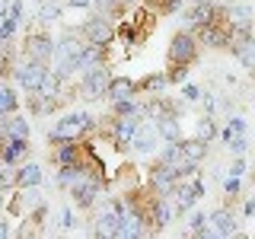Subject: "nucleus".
I'll use <instances>...</instances> for the list:
<instances>
[{
    "label": "nucleus",
    "mask_w": 255,
    "mask_h": 239,
    "mask_svg": "<svg viewBox=\"0 0 255 239\" xmlns=\"http://www.w3.org/2000/svg\"><path fill=\"white\" fill-rule=\"evenodd\" d=\"M156 121V131H159V137L163 140H182V118H179V112H163L159 118H153Z\"/></svg>",
    "instance_id": "obj_16"
},
{
    "label": "nucleus",
    "mask_w": 255,
    "mask_h": 239,
    "mask_svg": "<svg viewBox=\"0 0 255 239\" xmlns=\"http://www.w3.org/2000/svg\"><path fill=\"white\" fill-rule=\"evenodd\" d=\"M207 217H211V233H214V236H239V230H236V214L230 211L227 204H220L217 211H211Z\"/></svg>",
    "instance_id": "obj_14"
},
{
    "label": "nucleus",
    "mask_w": 255,
    "mask_h": 239,
    "mask_svg": "<svg viewBox=\"0 0 255 239\" xmlns=\"http://www.w3.org/2000/svg\"><path fill=\"white\" fill-rule=\"evenodd\" d=\"M179 182H182V172H179V166H172V163L153 159V166L147 169V185L163 198H172L175 188H179Z\"/></svg>",
    "instance_id": "obj_7"
},
{
    "label": "nucleus",
    "mask_w": 255,
    "mask_h": 239,
    "mask_svg": "<svg viewBox=\"0 0 255 239\" xmlns=\"http://www.w3.org/2000/svg\"><path fill=\"white\" fill-rule=\"evenodd\" d=\"M0 188H3V191L19 188V163H6V159H0Z\"/></svg>",
    "instance_id": "obj_26"
},
{
    "label": "nucleus",
    "mask_w": 255,
    "mask_h": 239,
    "mask_svg": "<svg viewBox=\"0 0 255 239\" xmlns=\"http://www.w3.org/2000/svg\"><path fill=\"white\" fill-rule=\"evenodd\" d=\"M143 3H147V6H153V10H156V3H159V0H143Z\"/></svg>",
    "instance_id": "obj_44"
},
{
    "label": "nucleus",
    "mask_w": 255,
    "mask_h": 239,
    "mask_svg": "<svg viewBox=\"0 0 255 239\" xmlns=\"http://www.w3.org/2000/svg\"><path fill=\"white\" fill-rule=\"evenodd\" d=\"M227 150H230L233 156H243L246 150H249V137H236V140H230V143H227Z\"/></svg>",
    "instance_id": "obj_36"
},
{
    "label": "nucleus",
    "mask_w": 255,
    "mask_h": 239,
    "mask_svg": "<svg viewBox=\"0 0 255 239\" xmlns=\"http://www.w3.org/2000/svg\"><path fill=\"white\" fill-rule=\"evenodd\" d=\"M3 207H6V191L0 188V211H3Z\"/></svg>",
    "instance_id": "obj_43"
},
{
    "label": "nucleus",
    "mask_w": 255,
    "mask_h": 239,
    "mask_svg": "<svg viewBox=\"0 0 255 239\" xmlns=\"http://www.w3.org/2000/svg\"><path fill=\"white\" fill-rule=\"evenodd\" d=\"M61 10H64V0H42V3H38V26H51V22H58L61 19Z\"/></svg>",
    "instance_id": "obj_24"
},
{
    "label": "nucleus",
    "mask_w": 255,
    "mask_h": 239,
    "mask_svg": "<svg viewBox=\"0 0 255 239\" xmlns=\"http://www.w3.org/2000/svg\"><path fill=\"white\" fill-rule=\"evenodd\" d=\"M70 195V201L77 204V211H93L96 204H99V198L106 195V179H99V175H93V172H80V179H77V185L67 191Z\"/></svg>",
    "instance_id": "obj_4"
},
{
    "label": "nucleus",
    "mask_w": 255,
    "mask_h": 239,
    "mask_svg": "<svg viewBox=\"0 0 255 239\" xmlns=\"http://www.w3.org/2000/svg\"><path fill=\"white\" fill-rule=\"evenodd\" d=\"M243 214H246V217H252V214H255V198H249V201H246V207H243Z\"/></svg>",
    "instance_id": "obj_40"
},
{
    "label": "nucleus",
    "mask_w": 255,
    "mask_h": 239,
    "mask_svg": "<svg viewBox=\"0 0 255 239\" xmlns=\"http://www.w3.org/2000/svg\"><path fill=\"white\" fill-rule=\"evenodd\" d=\"M223 195H227V201H233L239 195V175H227L223 179Z\"/></svg>",
    "instance_id": "obj_33"
},
{
    "label": "nucleus",
    "mask_w": 255,
    "mask_h": 239,
    "mask_svg": "<svg viewBox=\"0 0 255 239\" xmlns=\"http://www.w3.org/2000/svg\"><path fill=\"white\" fill-rule=\"evenodd\" d=\"M195 137H201L211 143L214 137H220V131H217V124H214V115H201L198 118V124H195Z\"/></svg>",
    "instance_id": "obj_29"
},
{
    "label": "nucleus",
    "mask_w": 255,
    "mask_h": 239,
    "mask_svg": "<svg viewBox=\"0 0 255 239\" xmlns=\"http://www.w3.org/2000/svg\"><path fill=\"white\" fill-rule=\"evenodd\" d=\"M166 77H169L172 86L185 83V80H188V64H169V67H166Z\"/></svg>",
    "instance_id": "obj_31"
},
{
    "label": "nucleus",
    "mask_w": 255,
    "mask_h": 239,
    "mask_svg": "<svg viewBox=\"0 0 255 239\" xmlns=\"http://www.w3.org/2000/svg\"><path fill=\"white\" fill-rule=\"evenodd\" d=\"M207 159V140L201 137H182V163H191V166H201Z\"/></svg>",
    "instance_id": "obj_18"
},
{
    "label": "nucleus",
    "mask_w": 255,
    "mask_h": 239,
    "mask_svg": "<svg viewBox=\"0 0 255 239\" xmlns=\"http://www.w3.org/2000/svg\"><path fill=\"white\" fill-rule=\"evenodd\" d=\"M227 22H230V29H252L249 3H227Z\"/></svg>",
    "instance_id": "obj_22"
},
{
    "label": "nucleus",
    "mask_w": 255,
    "mask_h": 239,
    "mask_svg": "<svg viewBox=\"0 0 255 239\" xmlns=\"http://www.w3.org/2000/svg\"><path fill=\"white\" fill-rule=\"evenodd\" d=\"M156 140H163L159 131H156V121H153V118H143L140 127H137V134H134V140H131V150H134V153L150 156V153H156V147H159Z\"/></svg>",
    "instance_id": "obj_13"
},
{
    "label": "nucleus",
    "mask_w": 255,
    "mask_h": 239,
    "mask_svg": "<svg viewBox=\"0 0 255 239\" xmlns=\"http://www.w3.org/2000/svg\"><path fill=\"white\" fill-rule=\"evenodd\" d=\"M201 90H198V86L195 83H185V86H182V102H201Z\"/></svg>",
    "instance_id": "obj_34"
},
{
    "label": "nucleus",
    "mask_w": 255,
    "mask_h": 239,
    "mask_svg": "<svg viewBox=\"0 0 255 239\" xmlns=\"http://www.w3.org/2000/svg\"><path fill=\"white\" fill-rule=\"evenodd\" d=\"M58 223H61V230H74V227H77V217H74V211H70V207H61V214H58Z\"/></svg>",
    "instance_id": "obj_35"
},
{
    "label": "nucleus",
    "mask_w": 255,
    "mask_h": 239,
    "mask_svg": "<svg viewBox=\"0 0 255 239\" xmlns=\"http://www.w3.org/2000/svg\"><path fill=\"white\" fill-rule=\"evenodd\" d=\"M140 3L143 0H118V10H122V16H125V13H131L134 6H140Z\"/></svg>",
    "instance_id": "obj_38"
},
{
    "label": "nucleus",
    "mask_w": 255,
    "mask_h": 239,
    "mask_svg": "<svg viewBox=\"0 0 255 239\" xmlns=\"http://www.w3.org/2000/svg\"><path fill=\"white\" fill-rule=\"evenodd\" d=\"M6 236H10V223L0 217V239H6Z\"/></svg>",
    "instance_id": "obj_41"
},
{
    "label": "nucleus",
    "mask_w": 255,
    "mask_h": 239,
    "mask_svg": "<svg viewBox=\"0 0 255 239\" xmlns=\"http://www.w3.org/2000/svg\"><path fill=\"white\" fill-rule=\"evenodd\" d=\"M109 83H112V70L109 64L99 70H90V74L80 77V86H77V96L83 102H99V99H109Z\"/></svg>",
    "instance_id": "obj_9"
},
{
    "label": "nucleus",
    "mask_w": 255,
    "mask_h": 239,
    "mask_svg": "<svg viewBox=\"0 0 255 239\" xmlns=\"http://www.w3.org/2000/svg\"><path fill=\"white\" fill-rule=\"evenodd\" d=\"M54 54H58V38H54L45 26H35L32 32H26V38H22V58L54 64Z\"/></svg>",
    "instance_id": "obj_3"
},
{
    "label": "nucleus",
    "mask_w": 255,
    "mask_h": 239,
    "mask_svg": "<svg viewBox=\"0 0 255 239\" xmlns=\"http://www.w3.org/2000/svg\"><path fill=\"white\" fill-rule=\"evenodd\" d=\"M19 26H22V3L13 0L10 10H6V16H3V22H0V42H13Z\"/></svg>",
    "instance_id": "obj_17"
},
{
    "label": "nucleus",
    "mask_w": 255,
    "mask_h": 239,
    "mask_svg": "<svg viewBox=\"0 0 255 239\" xmlns=\"http://www.w3.org/2000/svg\"><path fill=\"white\" fill-rule=\"evenodd\" d=\"M246 172V159L243 156H236L233 163H230V175H243Z\"/></svg>",
    "instance_id": "obj_37"
},
{
    "label": "nucleus",
    "mask_w": 255,
    "mask_h": 239,
    "mask_svg": "<svg viewBox=\"0 0 255 239\" xmlns=\"http://www.w3.org/2000/svg\"><path fill=\"white\" fill-rule=\"evenodd\" d=\"M99 131V118L90 112H67L64 118H58V124L48 134V143H61V140H90V134Z\"/></svg>",
    "instance_id": "obj_1"
},
{
    "label": "nucleus",
    "mask_w": 255,
    "mask_h": 239,
    "mask_svg": "<svg viewBox=\"0 0 255 239\" xmlns=\"http://www.w3.org/2000/svg\"><path fill=\"white\" fill-rule=\"evenodd\" d=\"M137 93H140L137 80H131V77H112V83H109V102H115V99H134Z\"/></svg>",
    "instance_id": "obj_19"
},
{
    "label": "nucleus",
    "mask_w": 255,
    "mask_h": 239,
    "mask_svg": "<svg viewBox=\"0 0 255 239\" xmlns=\"http://www.w3.org/2000/svg\"><path fill=\"white\" fill-rule=\"evenodd\" d=\"M10 3H13V0H0V22H3V16H6V10H10Z\"/></svg>",
    "instance_id": "obj_42"
},
{
    "label": "nucleus",
    "mask_w": 255,
    "mask_h": 239,
    "mask_svg": "<svg viewBox=\"0 0 255 239\" xmlns=\"http://www.w3.org/2000/svg\"><path fill=\"white\" fill-rule=\"evenodd\" d=\"M195 38H198L204 48H214V51H230V22H227V10H223L220 19L198 26V29H195Z\"/></svg>",
    "instance_id": "obj_11"
},
{
    "label": "nucleus",
    "mask_w": 255,
    "mask_h": 239,
    "mask_svg": "<svg viewBox=\"0 0 255 239\" xmlns=\"http://www.w3.org/2000/svg\"><path fill=\"white\" fill-rule=\"evenodd\" d=\"M236 137H246V118H239V115H233L227 124H223V131H220V140L223 143H230V140H236Z\"/></svg>",
    "instance_id": "obj_28"
},
{
    "label": "nucleus",
    "mask_w": 255,
    "mask_h": 239,
    "mask_svg": "<svg viewBox=\"0 0 255 239\" xmlns=\"http://www.w3.org/2000/svg\"><path fill=\"white\" fill-rule=\"evenodd\" d=\"M26 156H29V140L0 137V159H6V163H22Z\"/></svg>",
    "instance_id": "obj_20"
},
{
    "label": "nucleus",
    "mask_w": 255,
    "mask_h": 239,
    "mask_svg": "<svg viewBox=\"0 0 255 239\" xmlns=\"http://www.w3.org/2000/svg\"><path fill=\"white\" fill-rule=\"evenodd\" d=\"M45 74H48V64L32 61V58H19V64L13 67V77H10V80L29 96V93H38V86H42Z\"/></svg>",
    "instance_id": "obj_10"
},
{
    "label": "nucleus",
    "mask_w": 255,
    "mask_h": 239,
    "mask_svg": "<svg viewBox=\"0 0 255 239\" xmlns=\"http://www.w3.org/2000/svg\"><path fill=\"white\" fill-rule=\"evenodd\" d=\"M80 32H83V38L90 45H102V48H109V45H115L118 42V26H115V19L106 13H96L90 16V19L80 26Z\"/></svg>",
    "instance_id": "obj_8"
},
{
    "label": "nucleus",
    "mask_w": 255,
    "mask_h": 239,
    "mask_svg": "<svg viewBox=\"0 0 255 239\" xmlns=\"http://www.w3.org/2000/svg\"><path fill=\"white\" fill-rule=\"evenodd\" d=\"M106 51L109 48H102V45H90L86 42V48H83V54L77 58V74L83 77V74H90V70H99V67H106Z\"/></svg>",
    "instance_id": "obj_15"
},
{
    "label": "nucleus",
    "mask_w": 255,
    "mask_h": 239,
    "mask_svg": "<svg viewBox=\"0 0 255 239\" xmlns=\"http://www.w3.org/2000/svg\"><path fill=\"white\" fill-rule=\"evenodd\" d=\"M19 86L16 83H6V80H0V118L3 115H13V112H19Z\"/></svg>",
    "instance_id": "obj_21"
},
{
    "label": "nucleus",
    "mask_w": 255,
    "mask_h": 239,
    "mask_svg": "<svg viewBox=\"0 0 255 239\" xmlns=\"http://www.w3.org/2000/svg\"><path fill=\"white\" fill-rule=\"evenodd\" d=\"M233 58H236L239 64H243V67L249 70V74H252V70H255V35H252V38H249V42H246L243 48H236V51H233Z\"/></svg>",
    "instance_id": "obj_30"
},
{
    "label": "nucleus",
    "mask_w": 255,
    "mask_h": 239,
    "mask_svg": "<svg viewBox=\"0 0 255 239\" xmlns=\"http://www.w3.org/2000/svg\"><path fill=\"white\" fill-rule=\"evenodd\" d=\"M140 121H143V115H137V112H134V115H115V112H112V115H106V121H99V131L112 147L125 150V147H131Z\"/></svg>",
    "instance_id": "obj_2"
},
{
    "label": "nucleus",
    "mask_w": 255,
    "mask_h": 239,
    "mask_svg": "<svg viewBox=\"0 0 255 239\" xmlns=\"http://www.w3.org/2000/svg\"><path fill=\"white\" fill-rule=\"evenodd\" d=\"M188 236H211V217L204 211L188 214Z\"/></svg>",
    "instance_id": "obj_27"
},
{
    "label": "nucleus",
    "mask_w": 255,
    "mask_h": 239,
    "mask_svg": "<svg viewBox=\"0 0 255 239\" xmlns=\"http://www.w3.org/2000/svg\"><path fill=\"white\" fill-rule=\"evenodd\" d=\"M201 58V42L195 38V32L182 29L169 38V48H166V64H195Z\"/></svg>",
    "instance_id": "obj_6"
},
{
    "label": "nucleus",
    "mask_w": 255,
    "mask_h": 239,
    "mask_svg": "<svg viewBox=\"0 0 255 239\" xmlns=\"http://www.w3.org/2000/svg\"><path fill=\"white\" fill-rule=\"evenodd\" d=\"M125 220V198H106L93 217V236H115Z\"/></svg>",
    "instance_id": "obj_5"
},
{
    "label": "nucleus",
    "mask_w": 255,
    "mask_h": 239,
    "mask_svg": "<svg viewBox=\"0 0 255 239\" xmlns=\"http://www.w3.org/2000/svg\"><path fill=\"white\" fill-rule=\"evenodd\" d=\"M42 182H45V172L38 163H19V188L42 185Z\"/></svg>",
    "instance_id": "obj_25"
},
{
    "label": "nucleus",
    "mask_w": 255,
    "mask_h": 239,
    "mask_svg": "<svg viewBox=\"0 0 255 239\" xmlns=\"http://www.w3.org/2000/svg\"><path fill=\"white\" fill-rule=\"evenodd\" d=\"M64 6H70V10H86V6H93V0H64Z\"/></svg>",
    "instance_id": "obj_39"
},
{
    "label": "nucleus",
    "mask_w": 255,
    "mask_h": 239,
    "mask_svg": "<svg viewBox=\"0 0 255 239\" xmlns=\"http://www.w3.org/2000/svg\"><path fill=\"white\" fill-rule=\"evenodd\" d=\"M137 86H140V93L143 96H166V90H169V77L166 74H147L143 80H137Z\"/></svg>",
    "instance_id": "obj_23"
},
{
    "label": "nucleus",
    "mask_w": 255,
    "mask_h": 239,
    "mask_svg": "<svg viewBox=\"0 0 255 239\" xmlns=\"http://www.w3.org/2000/svg\"><path fill=\"white\" fill-rule=\"evenodd\" d=\"M223 10H227V3H217V0H191V3L185 6V29L195 32L198 26H204V22H214L220 19Z\"/></svg>",
    "instance_id": "obj_12"
},
{
    "label": "nucleus",
    "mask_w": 255,
    "mask_h": 239,
    "mask_svg": "<svg viewBox=\"0 0 255 239\" xmlns=\"http://www.w3.org/2000/svg\"><path fill=\"white\" fill-rule=\"evenodd\" d=\"M93 6H96V13H106V16H122V10H118V0H93Z\"/></svg>",
    "instance_id": "obj_32"
},
{
    "label": "nucleus",
    "mask_w": 255,
    "mask_h": 239,
    "mask_svg": "<svg viewBox=\"0 0 255 239\" xmlns=\"http://www.w3.org/2000/svg\"><path fill=\"white\" fill-rule=\"evenodd\" d=\"M252 77H255V70H252Z\"/></svg>",
    "instance_id": "obj_45"
}]
</instances>
